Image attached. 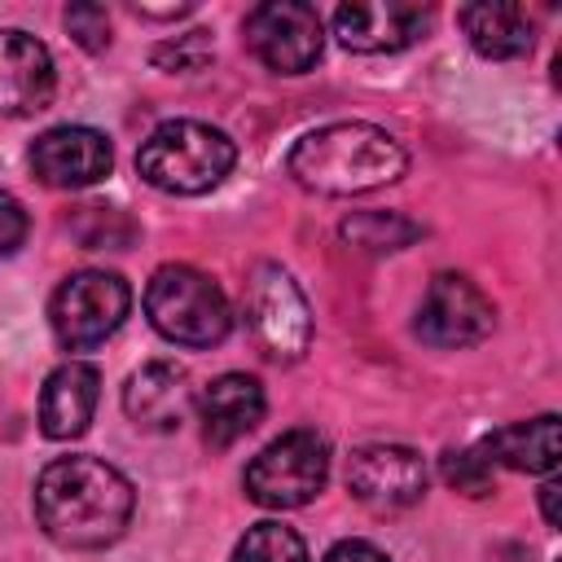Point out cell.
<instances>
[{"label": "cell", "instance_id": "1", "mask_svg": "<svg viewBox=\"0 0 562 562\" xmlns=\"http://www.w3.org/2000/svg\"><path fill=\"white\" fill-rule=\"evenodd\" d=\"M136 509L132 479L101 457H57L35 479V518L61 549L114 544Z\"/></svg>", "mask_w": 562, "mask_h": 562}, {"label": "cell", "instance_id": "2", "mask_svg": "<svg viewBox=\"0 0 562 562\" xmlns=\"http://www.w3.org/2000/svg\"><path fill=\"white\" fill-rule=\"evenodd\" d=\"M285 167L307 193L351 198L395 184L408 167V154L378 123H329L299 136Z\"/></svg>", "mask_w": 562, "mask_h": 562}, {"label": "cell", "instance_id": "3", "mask_svg": "<svg viewBox=\"0 0 562 562\" xmlns=\"http://www.w3.org/2000/svg\"><path fill=\"white\" fill-rule=\"evenodd\" d=\"M237 162V145L198 119H171L158 123L140 149H136V171L145 176V184L176 193V198H198L211 193Z\"/></svg>", "mask_w": 562, "mask_h": 562}, {"label": "cell", "instance_id": "4", "mask_svg": "<svg viewBox=\"0 0 562 562\" xmlns=\"http://www.w3.org/2000/svg\"><path fill=\"white\" fill-rule=\"evenodd\" d=\"M145 316L176 347H215L233 329V307L224 290L189 263H162L149 277Z\"/></svg>", "mask_w": 562, "mask_h": 562}, {"label": "cell", "instance_id": "5", "mask_svg": "<svg viewBox=\"0 0 562 562\" xmlns=\"http://www.w3.org/2000/svg\"><path fill=\"white\" fill-rule=\"evenodd\" d=\"M329 479V443L316 430H285L277 435L250 465H246V496L263 509H299L325 492Z\"/></svg>", "mask_w": 562, "mask_h": 562}, {"label": "cell", "instance_id": "6", "mask_svg": "<svg viewBox=\"0 0 562 562\" xmlns=\"http://www.w3.org/2000/svg\"><path fill=\"white\" fill-rule=\"evenodd\" d=\"M132 307V290L119 272H105V268H83V272H70L53 299H48V325L57 334L61 347L70 351H88L97 342H105L123 316Z\"/></svg>", "mask_w": 562, "mask_h": 562}, {"label": "cell", "instance_id": "7", "mask_svg": "<svg viewBox=\"0 0 562 562\" xmlns=\"http://www.w3.org/2000/svg\"><path fill=\"white\" fill-rule=\"evenodd\" d=\"M246 325L272 360H299L312 347V307L281 263H259L246 281Z\"/></svg>", "mask_w": 562, "mask_h": 562}, {"label": "cell", "instance_id": "8", "mask_svg": "<svg viewBox=\"0 0 562 562\" xmlns=\"http://www.w3.org/2000/svg\"><path fill=\"white\" fill-rule=\"evenodd\" d=\"M246 44L250 53L277 75H303L316 66L325 31L321 13L303 0H268L246 13Z\"/></svg>", "mask_w": 562, "mask_h": 562}, {"label": "cell", "instance_id": "9", "mask_svg": "<svg viewBox=\"0 0 562 562\" xmlns=\"http://www.w3.org/2000/svg\"><path fill=\"white\" fill-rule=\"evenodd\" d=\"M496 325V307L492 299L461 272H439L430 277L422 307H417V338L430 347H474L492 334Z\"/></svg>", "mask_w": 562, "mask_h": 562}, {"label": "cell", "instance_id": "10", "mask_svg": "<svg viewBox=\"0 0 562 562\" xmlns=\"http://www.w3.org/2000/svg\"><path fill=\"white\" fill-rule=\"evenodd\" d=\"M426 483L430 474H426L422 452L404 443H364L347 461V492L378 514L417 505L426 496Z\"/></svg>", "mask_w": 562, "mask_h": 562}, {"label": "cell", "instance_id": "11", "mask_svg": "<svg viewBox=\"0 0 562 562\" xmlns=\"http://www.w3.org/2000/svg\"><path fill=\"white\" fill-rule=\"evenodd\" d=\"M110 167H114V149L97 127L61 123V127H48L31 145V171L48 189H88L105 180Z\"/></svg>", "mask_w": 562, "mask_h": 562}, {"label": "cell", "instance_id": "12", "mask_svg": "<svg viewBox=\"0 0 562 562\" xmlns=\"http://www.w3.org/2000/svg\"><path fill=\"white\" fill-rule=\"evenodd\" d=\"M430 31V9L400 0H356L334 9V35L351 53H400Z\"/></svg>", "mask_w": 562, "mask_h": 562}, {"label": "cell", "instance_id": "13", "mask_svg": "<svg viewBox=\"0 0 562 562\" xmlns=\"http://www.w3.org/2000/svg\"><path fill=\"white\" fill-rule=\"evenodd\" d=\"M53 88H57V75H53L48 48L26 31L4 26L0 31V114L22 119L44 110L53 101Z\"/></svg>", "mask_w": 562, "mask_h": 562}, {"label": "cell", "instance_id": "14", "mask_svg": "<svg viewBox=\"0 0 562 562\" xmlns=\"http://www.w3.org/2000/svg\"><path fill=\"white\" fill-rule=\"evenodd\" d=\"M193 408V386L189 373L171 360H149L140 364L127 386H123V413L140 426V430H176Z\"/></svg>", "mask_w": 562, "mask_h": 562}, {"label": "cell", "instance_id": "15", "mask_svg": "<svg viewBox=\"0 0 562 562\" xmlns=\"http://www.w3.org/2000/svg\"><path fill=\"white\" fill-rule=\"evenodd\" d=\"M101 373L83 360H66L44 378L40 391V430L48 439H79L97 413Z\"/></svg>", "mask_w": 562, "mask_h": 562}, {"label": "cell", "instance_id": "16", "mask_svg": "<svg viewBox=\"0 0 562 562\" xmlns=\"http://www.w3.org/2000/svg\"><path fill=\"white\" fill-rule=\"evenodd\" d=\"M263 386L250 373H220L202 395H198V417H202V435L215 448L237 443L241 435H250L263 422Z\"/></svg>", "mask_w": 562, "mask_h": 562}, {"label": "cell", "instance_id": "17", "mask_svg": "<svg viewBox=\"0 0 562 562\" xmlns=\"http://www.w3.org/2000/svg\"><path fill=\"white\" fill-rule=\"evenodd\" d=\"M457 22H461L470 48H474L479 57H492V61L527 57V53H531V40H536L531 18H527L522 4H492V0L465 4V9L457 13Z\"/></svg>", "mask_w": 562, "mask_h": 562}, {"label": "cell", "instance_id": "18", "mask_svg": "<svg viewBox=\"0 0 562 562\" xmlns=\"http://www.w3.org/2000/svg\"><path fill=\"white\" fill-rule=\"evenodd\" d=\"M479 452L492 465H509V470H522V474H553V465H558V417L540 413L531 422H509V426L492 430L479 443Z\"/></svg>", "mask_w": 562, "mask_h": 562}, {"label": "cell", "instance_id": "19", "mask_svg": "<svg viewBox=\"0 0 562 562\" xmlns=\"http://www.w3.org/2000/svg\"><path fill=\"white\" fill-rule=\"evenodd\" d=\"M422 237V224H413L400 211H356L342 220V241L364 255H391Z\"/></svg>", "mask_w": 562, "mask_h": 562}, {"label": "cell", "instance_id": "20", "mask_svg": "<svg viewBox=\"0 0 562 562\" xmlns=\"http://www.w3.org/2000/svg\"><path fill=\"white\" fill-rule=\"evenodd\" d=\"M228 562H307V544L285 522H255L246 527Z\"/></svg>", "mask_w": 562, "mask_h": 562}, {"label": "cell", "instance_id": "21", "mask_svg": "<svg viewBox=\"0 0 562 562\" xmlns=\"http://www.w3.org/2000/svg\"><path fill=\"white\" fill-rule=\"evenodd\" d=\"M439 474L448 487L465 492V496H487L492 492V461L479 448H448L439 457Z\"/></svg>", "mask_w": 562, "mask_h": 562}, {"label": "cell", "instance_id": "22", "mask_svg": "<svg viewBox=\"0 0 562 562\" xmlns=\"http://www.w3.org/2000/svg\"><path fill=\"white\" fill-rule=\"evenodd\" d=\"M206 61H211V40H206V31H184V35H176V40H167V44L154 48V66H162V70H171V75L202 70Z\"/></svg>", "mask_w": 562, "mask_h": 562}, {"label": "cell", "instance_id": "23", "mask_svg": "<svg viewBox=\"0 0 562 562\" xmlns=\"http://www.w3.org/2000/svg\"><path fill=\"white\" fill-rule=\"evenodd\" d=\"M66 31H70V40H75L79 48L101 53V48L110 44V13H105V4H92V0L70 4V9H66Z\"/></svg>", "mask_w": 562, "mask_h": 562}, {"label": "cell", "instance_id": "24", "mask_svg": "<svg viewBox=\"0 0 562 562\" xmlns=\"http://www.w3.org/2000/svg\"><path fill=\"white\" fill-rule=\"evenodd\" d=\"M26 241V211L13 193L0 189V259H9Z\"/></svg>", "mask_w": 562, "mask_h": 562}, {"label": "cell", "instance_id": "25", "mask_svg": "<svg viewBox=\"0 0 562 562\" xmlns=\"http://www.w3.org/2000/svg\"><path fill=\"white\" fill-rule=\"evenodd\" d=\"M325 562H391V558L378 544H369V540H338L325 553Z\"/></svg>", "mask_w": 562, "mask_h": 562}, {"label": "cell", "instance_id": "26", "mask_svg": "<svg viewBox=\"0 0 562 562\" xmlns=\"http://www.w3.org/2000/svg\"><path fill=\"white\" fill-rule=\"evenodd\" d=\"M540 514L549 527H558V483L553 479H544V487H540Z\"/></svg>", "mask_w": 562, "mask_h": 562}]
</instances>
